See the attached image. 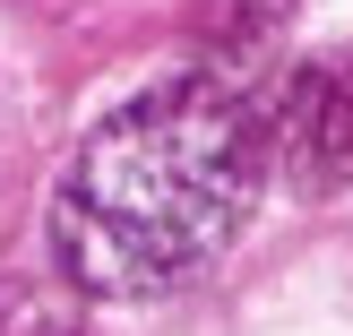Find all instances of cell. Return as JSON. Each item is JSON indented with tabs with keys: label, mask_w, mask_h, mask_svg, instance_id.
Returning <instances> with one entry per match:
<instances>
[{
	"label": "cell",
	"mask_w": 353,
	"mask_h": 336,
	"mask_svg": "<svg viewBox=\"0 0 353 336\" xmlns=\"http://www.w3.org/2000/svg\"><path fill=\"white\" fill-rule=\"evenodd\" d=\"M268 181V103L233 69L138 86L86 130L52 199V259L95 302H164L199 285Z\"/></svg>",
	"instance_id": "1"
},
{
	"label": "cell",
	"mask_w": 353,
	"mask_h": 336,
	"mask_svg": "<svg viewBox=\"0 0 353 336\" xmlns=\"http://www.w3.org/2000/svg\"><path fill=\"white\" fill-rule=\"evenodd\" d=\"M268 172L293 199L353 190V43L310 52L268 103Z\"/></svg>",
	"instance_id": "2"
},
{
	"label": "cell",
	"mask_w": 353,
	"mask_h": 336,
	"mask_svg": "<svg viewBox=\"0 0 353 336\" xmlns=\"http://www.w3.org/2000/svg\"><path fill=\"white\" fill-rule=\"evenodd\" d=\"M0 336H69V319L43 310L34 293H0Z\"/></svg>",
	"instance_id": "3"
}]
</instances>
